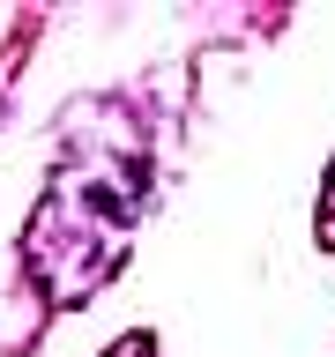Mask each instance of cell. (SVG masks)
<instances>
[{
  "label": "cell",
  "instance_id": "6da1fadb",
  "mask_svg": "<svg viewBox=\"0 0 335 357\" xmlns=\"http://www.w3.org/2000/svg\"><path fill=\"white\" fill-rule=\"evenodd\" d=\"M313 231H320V245L335 253V178L320 186V208H313Z\"/></svg>",
  "mask_w": 335,
  "mask_h": 357
}]
</instances>
